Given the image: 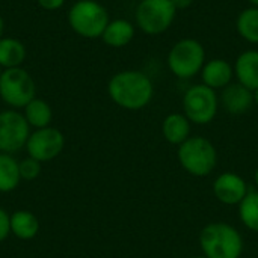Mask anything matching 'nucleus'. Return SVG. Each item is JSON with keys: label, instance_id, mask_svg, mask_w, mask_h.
<instances>
[{"label": "nucleus", "instance_id": "ddd939ff", "mask_svg": "<svg viewBox=\"0 0 258 258\" xmlns=\"http://www.w3.org/2000/svg\"><path fill=\"white\" fill-rule=\"evenodd\" d=\"M201 79L203 83L215 91L227 88L230 83H233L234 79V67L221 57L210 59L209 62L204 63L201 70Z\"/></svg>", "mask_w": 258, "mask_h": 258}, {"label": "nucleus", "instance_id": "c85d7f7f", "mask_svg": "<svg viewBox=\"0 0 258 258\" xmlns=\"http://www.w3.org/2000/svg\"><path fill=\"white\" fill-rule=\"evenodd\" d=\"M254 184H255V187H257L258 190V168L255 169V172H254Z\"/></svg>", "mask_w": 258, "mask_h": 258}, {"label": "nucleus", "instance_id": "b1692460", "mask_svg": "<svg viewBox=\"0 0 258 258\" xmlns=\"http://www.w3.org/2000/svg\"><path fill=\"white\" fill-rule=\"evenodd\" d=\"M11 234V215L0 207V243Z\"/></svg>", "mask_w": 258, "mask_h": 258}, {"label": "nucleus", "instance_id": "f3484780", "mask_svg": "<svg viewBox=\"0 0 258 258\" xmlns=\"http://www.w3.org/2000/svg\"><path fill=\"white\" fill-rule=\"evenodd\" d=\"M39 231L38 218L29 210H17L11 215V234L20 240H32Z\"/></svg>", "mask_w": 258, "mask_h": 258}, {"label": "nucleus", "instance_id": "bb28decb", "mask_svg": "<svg viewBox=\"0 0 258 258\" xmlns=\"http://www.w3.org/2000/svg\"><path fill=\"white\" fill-rule=\"evenodd\" d=\"M3 30H5V23H3L2 15H0V38H3Z\"/></svg>", "mask_w": 258, "mask_h": 258}, {"label": "nucleus", "instance_id": "7c9ffc66", "mask_svg": "<svg viewBox=\"0 0 258 258\" xmlns=\"http://www.w3.org/2000/svg\"><path fill=\"white\" fill-rule=\"evenodd\" d=\"M190 258H207L206 255H194V257H190Z\"/></svg>", "mask_w": 258, "mask_h": 258}, {"label": "nucleus", "instance_id": "473e14b6", "mask_svg": "<svg viewBox=\"0 0 258 258\" xmlns=\"http://www.w3.org/2000/svg\"><path fill=\"white\" fill-rule=\"evenodd\" d=\"M138 2H142V0H138Z\"/></svg>", "mask_w": 258, "mask_h": 258}, {"label": "nucleus", "instance_id": "0eeeda50", "mask_svg": "<svg viewBox=\"0 0 258 258\" xmlns=\"http://www.w3.org/2000/svg\"><path fill=\"white\" fill-rule=\"evenodd\" d=\"M36 85L33 77L23 70H3L0 76V98L12 109H24L36 95Z\"/></svg>", "mask_w": 258, "mask_h": 258}, {"label": "nucleus", "instance_id": "423d86ee", "mask_svg": "<svg viewBox=\"0 0 258 258\" xmlns=\"http://www.w3.org/2000/svg\"><path fill=\"white\" fill-rule=\"evenodd\" d=\"M219 109V97L215 89L204 83L190 86L183 95V113L192 124H210Z\"/></svg>", "mask_w": 258, "mask_h": 258}, {"label": "nucleus", "instance_id": "20e7f679", "mask_svg": "<svg viewBox=\"0 0 258 258\" xmlns=\"http://www.w3.org/2000/svg\"><path fill=\"white\" fill-rule=\"evenodd\" d=\"M109 21L107 9L97 0H77L68 12L70 27L86 39L101 38Z\"/></svg>", "mask_w": 258, "mask_h": 258}, {"label": "nucleus", "instance_id": "f257e3e1", "mask_svg": "<svg viewBox=\"0 0 258 258\" xmlns=\"http://www.w3.org/2000/svg\"><path fill=\"white\" fill-rule=\"evenodd\" d=\"M107 94L116 106L125 110H141L151 103L154 85L145 73L124 70L110 77Z\"/></svg>", "mask_w": 258, "mask_h": 258}, {"label": "nucleus", "instance_id": "393cba45", "mask_svg": "<svg viewBox=\"0 0 258 258\" xmlns=\"http://www.w3.org/2000/svg\"><path fill=\"white\" fill-rule=\"evenodd\" d=\"M36 2L45 11H57L65 5V0H36Z\"/></svg>", "mask_w": 258, "mask_h": 258}, {"label": "nucleus", "instance_id": "cd10ccee", "mask_svg": "<svg viewBox=\"0 0 258 258\" xmlns=\"http://www.w3.org/2000/svg\"><path fill=\"white\" fill-rule=\"evenodd\" d=\"M252 94H254V104H257L258 106V88L252 91Z\"/></svg>", "mask_w": 258, "mask_h": 258}, {"label": "nucleus", "instance_id": "5701e85b", "mask_svg": "<svg viewBox=\"0 0 258 258\" xmlns=\"http://www.w3.org/2000/svg\"><path fill=\"white\" fill-rule=\"evenodd\" d=\"M41 174V163L32 157H26L24 160L20 162V175L21 180L32 181L36 180Z\"/></svg>", "mask_w": 258, "mask_h": 258}, {"label": "nucleus", "instance_id": "4be33fe9", "mask_svg": "<svg viewBox=\"0 0 258 258\" xmlns=\"http://www.w3.org/2000/svg\"><path fill=\"white\" fill-rule=\"evenodd\" d=\"M239 219L249 231L258 233V190H249L239 204Z\"/></svg>", "mask_w": 258, "mask_h": 258}, {"label": "nucleus", "instance_id": "2f4dec72", "mask_svg": "<svg viewBox=\"0 0 258 258\" xmlns=\"http://www.w3.org/2000/svg\"><path fill=\"white\" fill-rule=\"evenodd\" d=\"M2 71H3V70H2V68H0V76H2Z\"/></svg>", "mask_w": 258, "mask_h": 258}, {"label": "nucleus", "instance_id": "f03ea898", "mask_svg": "<svg viewBox=\"0 0 258 258\" xmlns=\"http://www.w3.org/2000/svg\"><path fill=\"white\" fill-rule=\"evenodd\" d=\"M200 246L207 258H240L243 237L227 222H210L200 233Z\"/></svg>", "mask_w": 258, "mask_h": 258}, {"label": "nucleus", "instance_id": "7ed1b4c3", "mask_svg": "<svg viewBox=\"0 0 258 258\" xmlns=\"http://www.w3.org/2000/svg\"><path fill=\"white\" fill-rule=\"evenodd\" d=\"M177 159L187 174L204 178L215 171L218 165V151L207 138L190 136L178 147Z\"/></svg>", "mask_w": 258, "mask_h": 258}, {"label": "nucleus", "instance_id": "2eb2a0df", "mask_svg": "<svg viewBox=\"0 0 258 258\" xmlns=\"http://www.w3.org/2000/svg\"><path fill=\"white\" fill-rule=\"evenodd\" d=\"M135 24L125 18H115L110 20L101 35V39L104 44L113 48H121L125 47L132 42L135 38Z\"/></svg>", "mask_w": 258, "mask_h": 258}, {"label": "nucleus", "instance_id": "aec40b11", "mask_svg": "<svg viewBox=\"0 0 258 258\" xmlns=\"http://www.w3.org/2000/svg\"><path fill=\"white\" fill-rule=\"evenodd\" d=\"M24 118L27 121V124L30 127L36 128H44L48 127L51 119H53V110L50 107V104L42 100L35 97L30 103H27L24 106Z\"/></svg>", "mask_w": 258, "mask_h": 258}, {"label": "nucleus", "instance_id": "dca6fc26", "mask_svg": "<svg viewBox=\"0 0 258 258\" xmlns=\"http://www.w3.org/2000/svg\"><path fill=\"white\" fill-rule=\"evenodd\" d=\"M190 121L184 113H169L162 122V135L171 145L180 147L184 141L190 138Z\"/></svg>", "mask_w": 258, "mask_h": 258}, {"label": "nucleus", "instance_id": "4468645a", "mask_svg": "<svg viewBox=\"0 0 258 258\" xmlns=\"http://www.w3.org/2000/svg\"><path fill=\"white\" fill-rule=\"evenodd\" d=\"M234 76L239 83L254 91L258 88V50H245L234 63Z\"/></svg>", "mask_w": 258, "mask_h": 258}, {"label": "nucleus", "instance_id": "412c9836", "mask_svg": "<svg viewBox=\"0 0 258 258\" xmlns=\"http://www.w3.org/2000/svg\"><path fill=\"white\" fill-rule=\"evenodd\" d=\"M236 29L245 41L258 44V8L251 6L243 9L237 17Z\"/></svg>", "mask_w": 258, "mask_h": 258}, {"label": "nucleus", "instance_id": "9b49d317", "mask_svg": "<svg viewBox=\"0 0 258 258\" xmlns=\"http://www.w3.org/2000/svg\"><path fill=\"white\" fill-rule=\"evenodd\" d=\"M248 192L249 189L246 180L231 171L219 174L213 181V195L225 206H239Z\"/></svg>", "mask_w": 258, "mask_h": 258}, {"label": "nucleus", "instance_id": "f8f14e48", "mask_svg": "<svg viewBox=\"0 0 258 258\" xmlns=\"http://www.w3.org/2000/svg\"><path fill=\"white\" fill-rule=\"evenodd\" d=\"M221 103L230 115H243L252 107L254 94L251 89H248L239 82L230 83L227 88L222 89Z\"/></svg>", "mask_w": 258, "mask_h": 258}, {"label": "nucleus", "instance_id": "c756f323", "mask_svg": "<svg viewBox=\"0 0 258 258\" xmlns=\"http://www.w3.org/2000/svg\"><path fill=\"white\" fill-rule=\"evenodd\" d=\"M251 3H252V6H255V8H258V0H249Z\"/></svg>", "mask_w": 258, "mask_h": 258}, {"label": "nucleus", "instance_id": "1a4fd4ad", "mask_svg": "<svg viewBox=\"0 0 258 258\" xmlns=\"http://www.w3.org/2000/svg\"><path fill=\"white\" fill-rule=\"evenodd\" d=\"M30 125L23 113L15 109L0 112V153L14 154L26 147Z\"/></svg>", "mask_w": 258, "mask_h": 258}, {"label": "nucleus", "instance_id": "a211bd4d", "mask_svg": "<svg viewBox=\"0 0 258 258\" xmlns=\"http://www.w3.org/2000/svg\"><path fill=\"white\" fill-rule=\"evenodd\" d=\"M26 59L24 44L12 36L0 38V68L11 70L18 68Z\"/></svg>", "mask_w": 258, "mask_h": 258}, {"label": "nucleus", "instance_id": "39448f33", "mask_svg": "<svg viewBox=\"0 0 258 258\" xmlns=\"http://www.w3.org/2000/svg\"><path fill=\"white\" fill-rule=\"evenodd\" d=\"M166 63L175 77L183 80L192 79L201 73L206 63V50L198 39L183 38L168 51Z\"/></svg>", "mask_w": 258, "mask_h": 258}, {"label": "nucleus", "instance_id": "a878e982", "mask_svg": "<svg viewBox=\"0 0 258 258\" xmlns=\"http://www.w3.org/2000/svg\"><path fill=\"white\" fill-rule=\"evenodd\" d=\"M171 2H172L174 8H175L177 11L187 9V8H190V5L194 3V0H171Z\"/></svg>", "mask_w": 258, "mask_h": 258}, {"label": "nucleus", "instance_id": "6ab92c4d", "mask_svg": "<svg viewBox=\"0 0 258 258\" xmlns=\"http://www.w3.org/2000/svg\"><path fill=\"white\" fill-rule=\"evenodd\" d=\"M20 181V162L8 153H0V194L15 190Z\"/></svg>", "mask_w": 258, "mask_h": 258}, {"label": "nucleus", "instance_id": "9d476101", "mask_svg": "<svg viewBox=\"0 0 258 258\" xmlns=\"http://www.w3.org/2000/svg\"><path fill=\"white\" fill-rule=\"evenodd\" d=\"M65 147V136L59 128L54 127H44L36 128L30 133L26 142V151L29 157L42 162H50L56 159Z\"/></svg>", "mask_w": 258, "mask_h": 258}, {"label": "nucleus", "instance_id": "6e6552de", "mask_svg": "<svg viewBox=\"0 0 258 258\" xmlns=\"http://www.w3.org/2000/svg\"><path fill=\"white\" fill-rule=\"evenodd\" d=\"M177 9L171 0H142L138 3L135 20L144 33L156 36L171 27Z\"/></svg>", "mask_w": 258, "mask_h": 258}]
</instances>
